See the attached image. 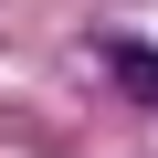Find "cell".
<instances>
[{
	"label": "cell",
	"instance_id": "1",
	"mask_svg": "<svg viewBox=\"0 0 158 158\" xmlns=\"http://www.w3.org/2000/svg\"><path fill=\"white\" fill-rule=\"evenodd\" d=\"M95 63L116 74L127 95H148V106H158V42H137V32H95Z\"/></svg>",
	"mask_w": 158,
	"mask_h": 158
}]
</instances>
